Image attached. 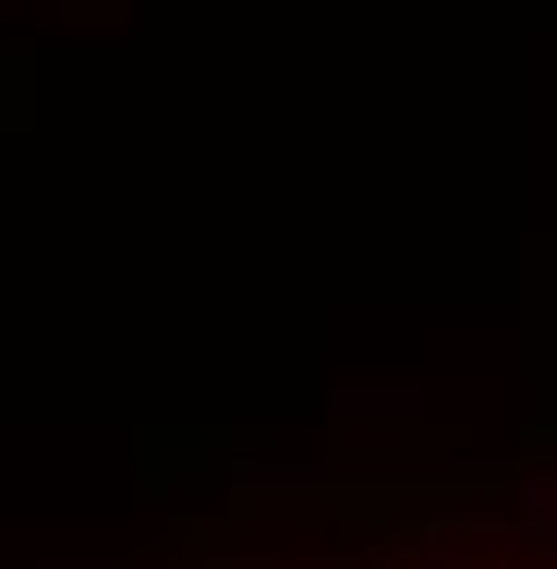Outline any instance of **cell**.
I'll list each match as a JSON object with an SVG mask.
<instances>
[{
  "label": "cell",
  "mask_w": 557,
  "mask_h": 569,
  "mask_svg": "<svg viewBox=\"0 0 557 569\" xmlns=\"http://www.w3.org/2000/svg\"><path fill=\"white\" fill-rule=\"evenodd\" d=\"M255 569H557V509H521V521H425V533H364V546L255 558Z\"/></svg>",
  "instance_id": "1"
}]
</instances>
